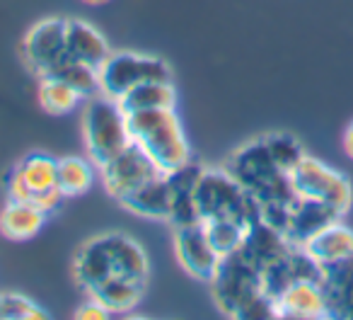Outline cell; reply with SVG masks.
I'll return each mask as SVG.
<instances>
[{
	"mask_svg": "<svg viewBox=\"0 0 353 320\" xmlns=\"http://www.w3.org/2000/svg\"><path fill=\"white\" fill-rule=\"evenodd\" d=\"M119 104L123 112H148V109H170L176 107V90L172 80H148L128 90Z\"/></svg>",
	"mask_w": 353,
	"mask_h": 320,
	"instance_id": "19",
	"label": "cell"
},
{
	"mask_svg": "<svg viewBox=\"0 0 353 320\" xmlns=\"http://www.w3.org/2000/svg\"><path fill=\"white\" fill-rule=\"evenodd\" d=\"M46 218H49V214L41 211L37 204L8 199L3 211H0V233L12 243L32 241L44 228Z\"/></svg>",
	"mask_w": 353,
	"mask_h": 320,
	"instance_id": "18",
	"label": "cell"
},
{
	"mask_svg": "<svg viewBox=\"0 0 353 320\" xmlns=\"http://www.w3.org/2000/svg\"><path fill=\"white\" fill-rule=\"evenodd\" d=\"M343 218L336 209L329 204L314 202V199L295 197L288 209V221H285L283 236L288 238L293 245H305L314 233H319L324 226Z\"/></svg>",
	"mask_w": 353,
	"mask_h": 320,
	"instance_id": "12",
	"label": "cell"
},
{
	"mask_svg": "<svg viewBox=\"0 0 353 320\" xmlns=\"http://www.w3.org/2000/svg\"><path fill=\"white\" fill-rule=\"evenodd\" d=\"M174 255L187 274L203 281H211L221 265V255L213 247L203 223L174 228Z\"/></svg>",
	"mask_w": 353,
	"mask_h": 320,
	"instance_id": "11",
	"label": "cell"
},
{
	"mask_svg": "<svg viewBox=\"0 0 353 320\" xmlns=\"http://www.w3.org/2000/svg\"><path fill=\"white\" fill-rule=\"evenodd\" d=\"M75 318H80V320H107V318H112V313H109V310L104 308L97 299L88 296V301L75 310Z\"/></svg>",
	"mask_w": 353,
	"mask_h": 320,
	"instance_id": "28",
	"label": "cell"
},
{
	"mask_svg": "<svg viewBox=\"0 0 353 320\" xmlns=\"http://www.w3.org/2000/svg\"><path fill=\"white\" fill-rule=\"evenodd\" d=\"M121 207H126L131 214L143 218H155L167 221L172 211V185L165 173L152 178L150 182L141 185L136 192H131L126 199H121Z\"/></svg>",
	"mask_w": 353,
	"mask_h": 320,
	"instance_id": "16",
	"label": "cell"
},
{
	"mask_svg": "<svg viewBox=\"0 0 353 320\" xmlns=\"http://www.w3.org/2000/svg\"><path fill=\"white\" fill-rule=\"evenodd\" d=\"M80 3H85V6H92V8H99V6H107V3H112V0H80Z\"/></svg>",
	"mask_w": 353,
	"mask_h": 320,
	"instance_id": "30",
	"label": "cell"
},
{
	"mask_svg": "<svg viewBox=\"0 0 353 320\" xmlns=\"http://www.w3.org/2000/svg\"><path fill=\"white\" fill-rule=\"evenodd\" d=\"M208 238H211L213 247L218 250V255H230V252L240 250L242 243L247 238V231L252 226L240 221H230V218H223V221H206L203 223Z\"/></svg>",
	"mask_w": 353,
	"mask_h": 320,
	"instance_id": "24",
	"label": "cell"
},
{
	"mask_svg": "<svg viewBox=\"0 0 353 320\" xmlns=\"http://www.w3.org/2000/svg\"><path fill=\"white\" fill-rule=\"evenodd\" d=\"M194 202H196L201 223L230 218V221L254 226L256 221H261L256 199L225 168H203L194 189Z\"/></svg>",
	"mask_w": 353,
	"mask_h": 320,
	"instance_id": "5",
	"label": "cell"
},
{
	"mask_svg": "<svg viewBox=\"0 0 353 320\" xmlns=\"http://www.w3.org/2000/svg\"><path fill=\"white\" fill-rule=\"evenodd\" d=\"M143 294H145V284H143V281L112 279V281H104L102 286H97V289L88 296L97 299L112 315H126L141 303Z\"/></svg>",
	"mask_w": 353,
	"mask_h": 320,
	"instance_id": "22",
	"label": "cell"
},
{
	"mask_svg": "<svg viewBox=\"0 0 353 320\" xmlns=\"http://www.w3.org/2000/svg\"><path fill=\"white\" fill-rule=\"evenodd\" d=\"M73 274L85 294L112 279H133L148 284L150 262L138 241L126 233H102L80 245L73 262Z\"/></svg>",
	"mask_w": 353,
	"mask_h": 320,
	"instance_id": "1",
	"label": "cell"
},
{
	"mask_svg": "<svg viewBox=\"0 0 353 320\" xmlns=\"http://www.w3.org/2000/svg\"><path fill=\"white\" fill-rule=\"evenodd\" d=\"M276 318H327V301L317 279H298L276 299Z\"/></svg>",
	"mask_w": 353,
	"mask_h": 320,
	"instance_id": "15",
	"label": "cell"
},
{
	"mask_svg": "<svg viewBox=\"0 0 353 320\" xmlns=\"http://www.w3.org/2000/svg\"><path fill=\"white\" fill-rule=\"evenodd\" d=\"M290 185H293L295 197L314 199V202L329 204L336 209L341 216H346L353 204V187L351 180L336 168L322 163L317 158L305 153L303 160L290 170Z\"/></svg>",
	"mask_w": 353,
	"mask_h": 320,
	"instance_id": "7",
	"label": "cell"
},
{
	"mask_svg": "<svg viewBox=\"0 0 353 320\" xmlns=\"http://www.w3.org/2000/svg\"><path fill=\"white\" fill-rule=\"evenodd\" d=\"M341 148H343V153H346V156L353 160V122L348 124L346 129H343V136H341Z\"/></svg>",
	"mask_w": 353,
	"mask_h": 320,
	"instance_id": "29",
	"label": "cell"
},
{
	"mask_svg": "<svg viewBox=\"0 0 353 320\" xmlns=\"http://www.w3.org/2000/svg\"><path fill=\"white\" fill-rule=\"evenodd\" d=\"M317 281L327 301V318L353 320V257L322 265Z\"/></svg>",
	"mask_w": 353,
	"mask_h": 320,
	"instance_id": "13",
	"label": "cell"
},
{
	"mask_svg": "<svg viewBox=\"0 0 353 320\" xmlns=\"http://www.w3.org/2000/svg\"><path fill=\"white\" fill-rule=\"evenodd\" d=\"M157 175H162L160 168L152 163V158L136 141H131L119 156H114L107 165L99 168L104 187L117 202L126 199L128 194L136 192L141 185L150 182Z\"/></svg>",
	"mask_w": 353,
	"mask_h": 320,
	"instance_id": "10",
	"label": "cell"
},
{
	"mask_svg": "<svg viewBox=\"0 0 353 320\" xmlns=\"http://www.w3.org/2000/svg\"><path fill=\"white\" fill-rule=\"evenodd\" d=\"M83 143L85 153L97 168L107 165L114 156L123 151L133 141L128 131V114L107 95H92L83 102Z\"/></svg>",
	"mask_w": 353,
	"mask_h": 320,
	"instance_id": "6",
	"label": "cell"
},
{
	"mask_svg": "<svg viewBox=\"0 0 353 320\" xmlns=\"http://www.w3.org/2000/svg\"><path fill=\"white\" fill-rule=\"evenodd\" d=\"M223 168L256 199L259 209L293 204L295 192L290 185V175L274 160L264 136L232 151Z\"/></svg>",
	"mask_w": 353,
	"mask_h": 320,
	"instance_id": "3",
	"label": "cell"
},
{
	"mask_svg": "<svg viewBox=\"0 0 353 320\" xmlns=\"http://www.w3.org/2000/svg\"><path fill=\"white\" fill-rule=\"evenodd\" d=\"M0 318L3 320H44L49 318L39 303L20 294H0Z\"/></svg>",
	"mask_w": 353,
	"mask_h": 320,
	"instance_id": "27",
	"label": "cell"
},
{
	"mask_svg": "<svg viewBox=\"0 0 353 320\" xmlns=\"http://www.w3.org/2000/svg\"><path fill=\"white\" fill-rule=\"evenodd\" d=\"M97 175H99V168L88 156H65V158H59L56 185H59L61 194H63L65 199L83 197L85 192L92 189Z\"/></svg>",
	"mask_w": 353,
	"mask_h": 320,
	"instance_id": "20",
	"label": "cell"
},
{
	"mask_svg": "<svg viewBox=\"0 0 353 320\" xmlns=\"http://www.w3.org/2000/svg\"><path fill=\"white\" fill-rule=\"evenodd\" d=\"M128 131H131L133 141L152 158V163L160 168V173L170 175L194 160L182 119L174 107L131 112L128 114Z\"/></svg>",
	"mask_w": 353,
	"mask_h": 320,
	"instance_id": "4",
	"label": "cell"
},
{
	"mask_svg": "<svg viewBox=\"0 0 353 320\" xmlns=\"http://www.w3.org/2000/svg\"><path fill=\"white\" fill-rule=\"evenodd\" d=\"M17 175L22 178V182L27 185V189L32 192V199L37 194H44L49 189H56V175H59V158H54L51 153L34 151L27 153L20 163L15 165Z\"/></svg>",
	"mask_w": 353,
	"mask_h": 320,
	"instance_id": "21",
	"label": "cell"
},
{
	"mask_svg": "<svg viewBox=\"0 0 353 320\" xmlns=\"http://www.w3.org/2000/svg\"><path fill=\"white\" fill-rule=\"evenodd\" d=\"M65 49L68 56L92 68H102L104 61L112 56V44L94 25L78 17H65Z\"/></svg>",
	"mask_w": 353,
	"mask_h": 320,
	"instance_id": "14",
	"label": "cell"
},
{
	"mask_svg": "<svg viewBox=\"0 0 353 320\" xmlns=\"http://www.w3.org/2000/svg\"><path fill=\"white\" fill-rule=\"evenodd\" d=\"M148 80H172V68L165 59L136 51H112L99 68V93L121 100L128 90Z\"/></svg>",
	"mask_w": 353,
	"mask_h": 320,
	"instance_id": "8",
	"label": "cell"
},
{
	"mask_svg": "<svg viewBox=\"0 0 353 320\" xmlns=\"http://www.w3.org/2000/svg\"><path fill=\"white\" fill-rule=\"evenodd\" d=\"M20 54L25 66L37 75H54L68 61L65 49V17H46L32 25L22 37Z\"/></svg>",
	"mask_w": 353,
	"mask_h": 320,
	"instance_id": "9",
	"label": "cell"
},
{
	"mask_svg": "<svg viewBox=\"0 0 353 320\" xmlns=\"http://www.w3.org/2000/svg\"><path fill=\"white\" fill-rule=\"evenodd\" d=\"M54 75L56 78H63L68 85H73L85 100L92 97V95H99V70L88 64H80V61L70 59V56Z\"/></svg>",
	"mask_w": 353,
	"mask_h": 320,
	"instance_id": "25",
	"label": "cell"
},
{
	"mask_svg": "<svg viewBox=\"0 0 353 320\" xmlns=\"http://www.w3.org/2000/svg\"><path fill=\"white\" fill-rule=\"evenodd\" d=\"M303 247L319 267L348 260L353 257V228H348L343 218H339V221L324 226L319 233H314Z\"/></svg>",
	"mask_w": 353,
	"mask_h": 320,
	"instance_id": "17",
	"label": "cell"
},
{
	"mask_svg": "<svg viewBox=\"0 0 353 320\" xmlns=\"http://www.w3.org/2000/svg\"><path fill=\"white\" fill-rule=\"evenodd\" d=\"M37 97L39 104L46 114H54V117H63V114L75 112L78 107H83L85 97L68 85L63 78H56V75H44L39 78V90H37Z\"/></svg>",
	"mask_w": 353,
	"mask_h": 320,
	"instance_id": "23",
	"label": "cell"
},
{
	"mask_svg": "<svg viewBox=\"0 0 353 320\" xmlns=\"http://www.w3.org/2000/svg\"><path fill=\"white\" fill-rule=\"evenodd\" d=\"M216 305L230 318H276V301L264 294L261 272L242 250L221 257L211 276Z\"/></svg>",
	"mask_w": 353,
	"mask_h": 320,
	"instance_id": "2",
	"label": "cell"
},
{
	"mask_svg": "<svg viewBox=\"0 0 353 320\" xmlns=\"http://www.w3.org/2000/svg\"><path fill=\"white\" fill-rule=\"evenodd\" d=\"M264 141H266V146H269V151H271V156H274V160L288 175H290V170H293L295 165H298L300 160H303V156H305V151H303V146H300V141L295 136H290V133H283V131L266 133Z\"/></svg>",
	"mask_w": 353,
	"mask_h": 320,
	"instance_id": "26",
	"label": "cell"
}]
</instances>
